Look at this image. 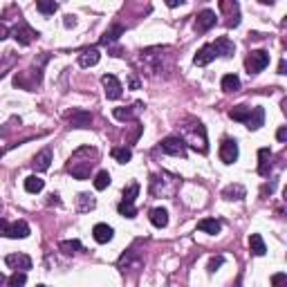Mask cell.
<instances>
[{
    "instance_id": "4fadbf2b",
    "label": "cell",
    "mask_w": 287,
    "mask_h": 287,
    "mask_svg": "<svg viewBox=\"0 0 287 287\" xmlns=\"http://www.w3.org/2000/svg\"><path fill=\"white\" fill-rule=\"evenodd\" d=\"M215 59V50H213V45L209 43V45H202L198 50V54L193 56V63L198 65V68H202V65H209L211 61Z\"/></svg>"
},
{
    "instance_id": "ab89813d",
    "label": "cell",
    "mask_w": 287,
    "mask_h": 287,
    "mask_svg": "<svg viewBox=\"0 0 287 287\" xmlns=\"http://www.w3.org/2000/svg\"><path fill=\"white\" fill-rule=\"evenodd\" d=\"M74 25H76L74 16H65V27H74Z\"/></svg>"
},
{
    "instance_id": "ee69618b",
    "label": "cell",
    "mask_w": 287,
    "mask_h": 287,
    "mask_svg": "<svg viewBox=\"0 0 287 287\" xmlns=\"http://www.w3.org/2000/svg\"><path fill=\"white\" fill-rule=\"evenodd\" d=\"M3 74H5V72H3V68H0V76H3Z\"/></svg>"
},
{
    "instance_id": "1f68e13d",
    "label": "cell",
    "mask_w": 287,
    "mask_h": 287,
    "mask_svg": "<svg viewBox=\"0 0 287 287\" xmlns=\"http://www.w3.org/2000/svg\"><path fill=\"white\" fill-rule=\"evenodd\" d=\"M108 186H110V173L108 171H99L97 178H94V189L103 191V189H108Z\"/></svg>"
},
{
    "instance_id": "9a60e30c",
    "label": "cell",
    "mask_w": 287,
    "mask_h": 287,
    "mask_svg": "<svg viewBox=\"0 0 287 287\" xmlns=\"http://www.w3.org/2000/svg\"><path fill=\"white\" fill-rule=\"evenodd\" d=\"M258 160H260V164H258V175L269 178V173H271V151L269 148H260V151H258Z\"/></svg>"
},
{
    "instance_id": "83f0119b",
    "label": "cell",
    "mask_w": 287,
    "mask_h": 287,
    "mask_svg": "<svg viewBox=\"0 0 287 287\" xmlns=\"http://www.w3.org/2000/svg\"><path fill=\"white\" fill-rule=\"evenodd\" d=\"M110 155L114 157V160L119 162V164H128V162L132 160V151L130 148H126V146H121V148H112V153Z\"/></svg>"
},
{
    "instance_id": "5b68a950",
    "label": "cell",
    "mask_w": 287,
    "mask_h": 287,
    "mask_svg": "<svg viewBox=\"0 0 287 287\" xmlns=\"http://www.w3.org/2000/svg\"><path fill=\"white\" fill-rule=\"evenodd\" d=\"M101 83H103V92H106V97L110 101H114V99H119L123 94V85L119 83V79L114 74H103Z\"/></svg>"
},
{
    "instance_id": "7bdbcfd3",
    "label": "cell",
    "mask_w": 287,
    "mask_h": 287,
    "mask_svg": "<svg viewBox=\"0 0 287 287\" xmlns=\"http://www.w3.org/2000/svg\"><path fill=\"white\" fill-rule=\"evenodd\" d=\"M5 283H7V278H5V274L0 271V285H5Z\"/></svg>"
},
{
    "instance_id": "7402d4cb",
    "label": "cell",
    "mask_w": 287,
    "mask_h": 287,
    "mask_svg": "<svg viewBox=\"0 0 287 287\" xmlns=\"http://www.w3.org/2000/svg\"><path fill=\"white\" fill-rule=\"evenodd\" d=\"M249 249H251L253 256H265V253H267L265 240H262L260 233H251V236H249Z\"/></svg>"
},
{
    "instance_id": "b9f144b4",
    "label": "cell",
    "mask_w": 287,
    "mask_h": 287,
    "mask_svg": "<svg viewBox=\"0 0 287 287\" xmlns=\"http://www.w3.org/2000/svg\"><path fill=\"white\" fill-rule=\"evenodd\" d=\"M278 74H285V59L280 61V65H278Z\"/></svg>"
},
{
    "instance_id": "30bf717a",
    "label": "cell",
    "mask_w": 287,
    "mask_h": 287,
    "mask_svg": "<svg viewBox=\"0 0 287 287\" xmlns=\"http://www.w3.org/2000/svg\"><path fill=\"white\" fill-rule=\"evenodd\" d=\"M36 36H38V32H34L30 25H25V23H21V25L14 30V38H16L18 45H30Z\"/></svg>"
},
{
    "instance_id": "52a82bcc",
    "label": "cell",
    "mask_w": 287,
    "mask_h": 287,
    "mask_svg": "<svg viewBox=\"0 0 287 287\" xmlns=\"http://www.w3.org/2000/svg\"><path fill=\"white\" fill-rule=\"evenodd\" d=\"M5 262H7L12 269L25 271V274H27V269H32V258L27 256V253H9V256L5 258Z\"/></svg>"
},
{
    "instance_id": "8992f818",
    "label": "cell",
    "mask_w": 287,
    "mask_h": 287,
    "mask_svg": "<svg viewBox=\"0 0 287 287\" xmlns=\"http://www.w3.org/2000/svg\"><path fill=\"white\" fill-rule=\"evenodd\" d=\"M238 144L236 139H222V144H220V160L224 162V164H233V162L238 160Z\"/></svg>"
},
{
    "instance_id": "d6a6232c",
    "label": "cell",
    "mask_w": 287,
    "mask_h": 287,
    "mask_svg": "<svg viewBox=\"0 0 287 287\" xmlns=\"http://www.w3.org/2000/svg\"><path fill=\"white\" fill-rule=\"evenodd\" d=\"M25 283H27V274H25V271H14V274L7 278L9 287H23Z\"/></svg>"
},
{
    "instance_id": "e575fe53",
    "label": "cell",
    "mask_w": 287,
    "mask_h": 287,
    "mask_svg": "<svg viewBox=\"0 0 287 287\" xmlns=\"http://www.w3.org/2000/svg\"><path fill=\"white\" fill-rule=\"evenodd\" d=\"M117 211L121 213L123 218H135V215H137V209H135V204H130V202H119Z\"/></svg>"
},
{
    "instance_id": "44dd1931",
    "label": "cell",
    "mask_w": 287,
    "mask_h": 287,
    "mask_svg": "<svg viewBox=\"0 0 287 287\" xmlns=\"http://www.w3.org/2000/svg\"><path fill=\"white\" fill-rule=\"evenodd\" d=\"M94 207H97V200H94L92 195L90 193H79V198H76V209H79L81 213L92 211Z\"/></svg>"
},
{
    "instance_id": "d4e9b609",
    "label": "cell",
    "mask_w": 287,
    "mask_h": 287,
    "mask_svg": "<svg viewBox=\"0 0 287 287\" xmlns=\"http://www.w3.org/2000/svg\"><path fill=\"white\" fill-rule=\"evenodd\" d=\"M123 27L121 25H112L110 30H106V34L101 36V45H110V43H114V41H119V36L123 34Z\"/></svg>"
},
{
    "instance_id": "2e32d148",
    "label": "cell",
    "mask_w": 287,
    "mask_h": 287,
    "mask_svg": "<svg viewBox=\"0 0 287 287\" xmlns=\"http://www.w3.org/2000/svg\"><path fill=\"white\" fill-rule=\"evenodd\" d=\"M99 59H101V54H99L97 47H88L79 54V65L81 68H92V65L99 63Z\"/></svg>"
},
{
    "instance_id": "3957f363",
    "label": "cell",
    "mask_w": 287,
    "mask_h": 287,
    "mask_svg": "<svg viewBox=\"0 0 287 287\" xmlns=\"http://www.w3.org/2000/svg\"><path fill=\"white\" fill-rule=\"evenodd\" d=\"M94 166V162H81L76 155H72L70 157V162H68V171L72 173V178H76V180H88L90 178V169Z\"/></svg>"
},
{
    "instance_id": "cb8c5ba5",
    "label": "cell",
    "mask_w": 287,
    "mask_h": 287,
    "mask_svg": "<svg viewBox=\"0 0 287 287\" xmlns=\"http://www.w3.org/2000/svg\"><path fill=\"white\" fill-rule=\"evenodd\" d=\"M220 85H222L224 92H238V90H240V79H238L236 74H224Z\"/></svg>"
},
{
    "instance_id": "f1b7e54d",
    "label": "cell",
    "mask_w": 287,
    "mask_h": 287,
    "mask_svg": "<svg viewBox=\"0 0 287 287\" xmlns=\"http://www.w3.org/2000/svg\"><path fill=\"white\" fill-rule=\"evenodd\" d=\"M59 249L63 253H68V256H72V253L83 249V245H81L79 240H63V242H59Z\"/></svg>"
},
{
    "instance_id": "ba28073f",
    "label": "cell",
    "mask_w": 287,
    "mask_h": 287,
    "mask_svg": "<svg viewBox=\"0 0 287 287\" xmlns=\"http://www.w3.org/2000/svg\"><path fill=\"white\" fill-rule=\"evenodd\" d=\"M213 50H215V56H224V59H231L233 54H236V45H233V41H229L227 36H220L215 38V43H211Z\"/></svg>"
},
{
    "instance_id": "7c38bea8",
    "label": "cell",
    "mask_w": 287,
    "mask_h": 287,
    "mask_svg": "<svg viewBox=\"0 0 287 287\" xmlns=\"http://www.w3.org/2000/svg\"><path fill=\"white\" fill-rule=\"evenodd\" d=\"M92 236H94V240L99 242V245H106V242L112 240V236H114V231H112V227L106 222H99V224H94V229H92Z\"/></svg>"
},
{
    "instance_id": "60d3db41",
    "label": "cell",
    "mask_w": 287,
    "mask_h": 287,
    "mask_svg": "<svg viewBox=\"0 0 287 287\" xmlns=\"http://www.w3.org/2000/svg\"><path fill=\"white\" fill-rule=\"evenodd\" d=\"M166 5H169V7H178V5H184V0H180V3H178V0H169Z\"/></svg>"
},
{
    "instance_id": "f546056e",
    "label": "cell",
    "mask_w": 287,
    "mask_h": 287,
    "mask_svg": "<svg viewBox=\"0 0 287 287\" xmlns=\"http://www.w3.org/2000/svg\"><path fill=\"white\" fill-rule=\"evenodd\" d=\"M36 9L41 14H45V16H50V14H54L56 9H59V3H54V0H38Z\"/></svg>"
},
{
    "instance_id": "74e56055",
    "label": "cell",
    "mask_w": 287,
    "mask_h": 287,
    "mask_svg": "<svg viewBox=\"0 0 287 287\" xmlns=\"http://www.w3.org/2000/svg\"><path fill=\"white\" fill-rule=\"evenodd\" d=\"M276 137H278V141H285L287 139V128H278V132H276Z\"/></svg>"
},
{
    "instance_id": "6da1fadb",
    "label": "cell",
    "mask_w": 287,
    "mask_h": 287,
    "mask_svg": "<svg viewBox=\"0 0 287 287\" xmlns=\"http://www.w3.org/2000/svg\"><path fill=\"white\" fill-rule=\"evenodd\" d=\"M182 130H184L182 141H184L186 146L195 148V151H200V153L209 151V146H207V130H204V126L200 121H191V126H184Z\"/></svg>"
},
{
    "instance_id": "4dcf8cb0",
    "label": "cell",
    "mask_w": 287,
    "mask_h": 287,
    "mask_svg": "<svg viewBox=\"0 0 287 287\" xmlns=\"http://www.w3.org/2000/svg\"><path fill=\"white\" fill-rule=\"evenodd\" d=\"M135 108H114L112 114H114V119H119V121H132V119H135Z\"/></svg>"
},
{
    "instance_id": "ac0fdd59",
    "label": "cell",
    "mask_w": 287,
    "mask_h": 287,
    "mask_svg": "<svg viewBox=\"0 0 287 287\" xmlns=\"http://www.w3.org/2000/svg\"><path fill=\"white\" fill-rule=\"evenodd\" d=\"M148 218H151V224H153V227H157V229H164L166 224H169V211H166V209H162V207L153 209Z\"/></svg>"
},
{
    "instance_id": "5bb4252c",
    "label": "cell",
    "mask_w": 287,
    "mask_h": 287,
    "mask_svg": "<svg viewBox=\"0 0 287 287\" xmlns=\"http://www.w3.org/2000/svg\"><path fill=\"white\" fill-rule=\"evenodd\" d=\"M50 164H52V148H43L34 157V162H32L34 171H38V173H45V171L50 169Z\"/></svg>"
},
{
    "instance_id": "277c9868",
    "label": "cell",
    "mask_w": 287,
    "mask_h": 287,
    "mask_svg": "<svg viewBox=\"0 0 287 287\" xmlns=\"http://www.w3.org/2000/svg\"><path fill=\"white\" fill-rule=\"evenodd\" d=\"M160 148L166 153V155L186 157V144L182 141V137H166V139H162Z\"/></svg>"
},
{
    "instance_id": "e0dca14e",
    "label": "cell",
    "mask_w": 287,
    "mask_h": 287,
    "mask_svg": "<svg viewBox=\"0 0 287 287\" xmlns=\"http://www.w3.org/2000/svg\"><path fill=\"white\" fill-rule=\"evenodd\" d=\"M245 123H247V128H249V130H258V128L265 123V110H262L260 106H253L249 119H247Z\"/></svg>"
},
{
    "instance_id": "9c48e42d",
    "label": "cell",
    "mask_w": 287,
    "mask_h": 287,
    "mask_svg": "<svg viewBox=\"0 0 287 287\" xmlns=\"http://www.w3.org/2000/svg\"><path fill=\"white\" fill-rule=\"evenodd\" d=\"M215 23H218L215 12H211V9H204V12H200L198 18H195V30H198V32H209Z\"/></svg>"
},
{
    "instance_id": "d590c367",
    "label": "cell",
    "mask_w": 287,
    "mask_h": 287,
    "mask_svg": "<svg viewBox=\"0 0 287 287\" xmlns=\"http://www.w3.org/2000/svg\"><path fill=\"white\" fill-rule=\"evenodd\" d=\"M224 262V258L222 256H218V258H211V260H209V274H213L215 269H218L220 265H222Z\"/></svg>"
},
{
    "instance_id": "836d02e7",
    "label": "cell",
    "mask_w": 287,
    "mask_h": 287,
    "mask_svg": "<svg viewBox=\"0 0 287 287\" xmlns=\"http://www.w3.org/2000/svg\"><path fill=\"white\" fill-rule=\"evenodd\" d=\"M137 193H139V184H137V182H132L130 186H128V189H123V200L121 202H135V198H137Z\"/></svg>"
},
{
    "instance_id": "484cf974",
    "label": "cell",
    "mask_w": 287,
    "mask_h": 287,
    "mask_svg": "<svg viewBox=\"0 0 287 287\" xmlns=\"http://www.w3.org/2000/svg\"><path fill=\"white\" fill-rule=\"evenodd\" d=\"M43 189H45V180H41L38 175H30V178L25 180V191L27 193H41Z\"/></svg>"
},
{
    "instance_id": "7a4b0ae2",
    "label": "cell",
    "mask_w": 287,
    "mask_h": 287,
    "mask_svg": "<svg viewBox=\"0 0 287 287\" xmlns=\"http://www.w3.org/2000/svg\"><path fill=\"white\" fill-rule=\"evenodd\" d=\"M269 65V52L265 50H256V52H249V56L245 59V68L249 74H258Z\"/></svg>"
},
{
    "instance_id": "f35d334b",
    "label": "cell",
    "mask_w": 287,
    "mask_h": 287,
    "mask_svg": "<svg viewBox=\"0 0 287 287\" xmlns=\"http://www.w3.org/2000/svg\"><path fill=\"white\" fill-rule=\"evenodd\" d=\"M9 36V30H7V25H3V23H0V41H5V38Z\"/></svg>"
},
{
    "instance_id": "4316f807",
    "label": "cell",
    "mask_w": 287,
    "mask_h": 287,
    "mask_svg": "<svg viewBox=\"0 0 287 287\" xmlns=\"http://www.w3.org/2000/svg\"><path fill=\"white\" fill-rule=\"evenodd\" d=\"M249 114H251V108L249 106H236L233 110H229V117H231L233 121H242V123L249 119Z\"/></svg>"
},
{
    "instance_id": "f6af8a7d",
    "label": "cell",
    "mask_w": 287,
    "mask_h": 287,
    "mask_svg": "<svg viewBox=\"0 0 287 287\" xmlns=\"http://www.w3.org/2000/svg\"><path fill=\"white\" fill-rule=\"evenodd\" d=\"M0 157H3V148H0Z\"/></svg>"
},
{
    "instance_id": "bcb514c9",
    "label": "cell",
    "mask_w": 287,
    "mask_h": 287,
    "mask_svg": "<svg viewBox=\"0 0 287 287\" xmlns=\"http://www.w3.org/2000/svg\"><path fill=\"white\" fill-rule=\"evenodd\" d=\"M36 287H45V285H36Z\"/></svg>"
},
{
    "instance_id": "ffe728a7",
    "label": "cell",
    "mask_w": 287,
    "mask_h": 287,
    "mask_svg": "<svg viewBox=\"0 0 287 287\" xmlns=\"http://www.w3.org/2000/svg\"><path fill=\"white\" fill-rule=\"evenodd\" d=\"M198 229L200 231H204V233H209V236H218V233L222 231V224H220L218 220H213V218H204V220H200L198 222Z\"/></svg>"
},
{
    "instance_id": "8fae6325",
    "label": "cell",
    "mask_w": 287,
    "mask_h": 287,
    "mask_svg": "<svg viewBox=\"0 0 287 287\" xmlns=\"http://www.w3.org/2000/svg\"><path fill=\"white\" fill-rule=\"evenodd\" d=\"M68 119H70V123L74 128H88L90 123H92V114L88 112V110H72V112L68 114Z\"/></svg>"
},
{
    "instance_id": "8d00e7d4",
    "label": "cell",
    "mask_w": 287,
    "mask_h": 287,
    "mask_svg": "<svg viewBox=\"0 0 287 287\" xmlns=\"http://www.w3.org/2000/svg\"><path fill=\"white\" fill-rule=\"evenodd\" d=\"M7 231H9V222L5 218H0V236H7Z\"/></svg>"
},
{
    "instance_id": "d6986e66",
    "label": "cell",
    "mask_w": 287,
    "mask_h": 287,
    "mask_svg": "<svg viewBox=\"0 0 287 287\" xmlns=\"http://www.w3.org/2000/svg\"><path fill=\"white\" fill-rule=\"evenodd\" d=\"M27 236H30V224L25 220H18V222L9 224L7 238H27Z\"/></svg>"
},
{
    "instance_id": "603a6c76",
    "label": "cell",
    "mask_w": 287,
    "mask_h": 287,
    "mask_svg": "<svg viewBox=\"0 0 287 287\" xmlns=\"http://www.w3.org/2000/svg\"><path fill=\"white\" fill-rule=\"evenodd\" d=\"M245 193L247 191H245V186L242 184H229L227 189L222 191V198L224 200H242L245 198Z\"/></svg>"
}]
</instances>
